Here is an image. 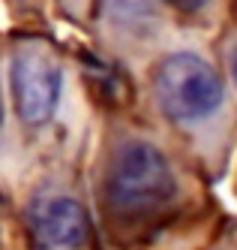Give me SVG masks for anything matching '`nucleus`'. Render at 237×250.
<instances>
[{"instance_id":"f03ea898","label":"nucleus","mask_w":237,"mask_h":250,"mask_svg":"<svg viewBox=\"0 0 237 250\" xmlns=\"http://www.w3.org/2000/svg\"><path fill=\"white\" fill-rule=\"evenodd\" d=\"M150 94L168 124L183 133H213L225 124V82L207 55L195 48H174L162 55L150 73Z\"/></svg>"},{"instance_id":"39448f33","label":"nucleus","mask_w":237,"mask_h":250,"mask_svg":"<svg viewBox=\"0 0 237 250\" xmlns=\"http://www.w3.org/2000/svg\"><path fill=\"white\" fill-rule=\"evenodd\" d=\"M96 21L114 48H147L162 33V0H96Z\"/></svg>"},{"instance_id":"423d86ee","label":"nucleus","mask_w":237,"mask_h":250,"mask_svg":"<svg viewBox=\"0 0 237 250\" xmlns=\"http://www.w3.org/2000/svg\"><path fill=\"white\" fill-rule=\"evenodd\" d=\"M165 6H171L174 12H183V15H201L213 6V0H162Z\"/></svg>"},{"instance_id":"f257e3e1","label":"nucleus","mask_w":237,"mask_h":250,"mask_svg":"<svg viewBox=\"0 0 237 250\" xmlns=\"http://www.w3.org/2000/svg\"><path fill=\"white\" fill-rule=\"evenodd\" d=\"M180 196V172L171 154L141 133H123L105 154L102 202L114 220L150 223Z\"/></svg>"},{"instance_id":"6e6552de","label":"nucleus","mask_w":237,"mask_h":250,"mask_svg":"<svg viewBox=\"0 0 237 250\" xmlns=\"http://www.w3.org/2000/svg\"><path fill=\"white\" fill-rule=\"evenodd\" d=\"M63 3H66V6H69V9H75V12H78V15H81V12H84V9H87V3H90V0H63Z\"/></svg>"},{"instance_id":"1a4fd4ad","label":"nucleus","mask_w":237,"mask_h":250,"mask_svg":"<svg viewBox=\"0 0 237 250\" xmlns=\"http://www.w3.org/2000/svg\"><path fill=\"white\" fill-rule=\"evenodd\" d=\"M3 121H6V100H3V84H0V130H3Z\"/></svg>"},{"instance_id":"0eeeda50","label":"nucleus","mask_w":237,"mask_h":250,"mask_svg":"<svg viewBox=\"0 0 237 250\" xmlns=\"http://www.w3.org/2000/svg\"><path fill=\"white\" fill-rule=\"evenodd\" d=\"M225 69H228V82L237 94V40H231L228 48H225Z\"/></svg>"},{"instance_id":"20e7f679","label":"nucleus","mask_w":237,"mask_h":250,"mask_svg":"<svg viewBox=\"0 0 237 250\" xmlns=\"http://www.w3.org/2000/svg\"><path fill=\"white\" fill-rule=\"evenodd\" d=\"M24 220L39 250H84L90 241V214L66 187H39L24 208Z\"/></svg>"},{"instance_id":"7ed1b4c3","label":"nucleus","mask_w":237,"mask_h":250,"mask_svg":"<svg viewBox=\"0 0 237 250\" xmlns=\"http://www.w3.org/2000/svg\"><path fill=\"white\" fill-rule=\"evenodd\" d=\"M9 91L21 127L42 136L66 105V66L45 40H24L9 58Z\"/></svg>"}]
</instances>
